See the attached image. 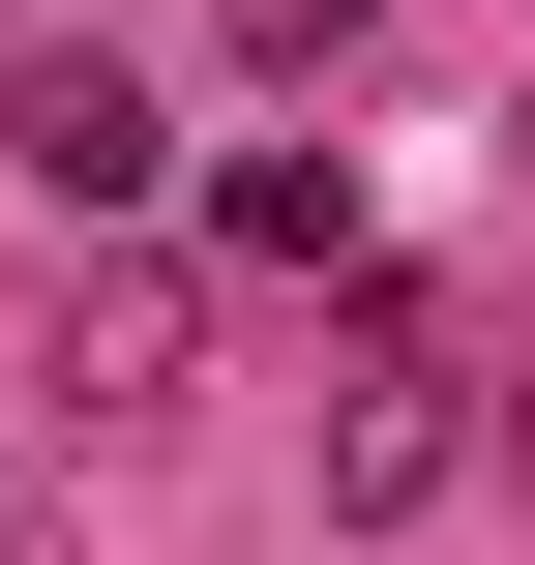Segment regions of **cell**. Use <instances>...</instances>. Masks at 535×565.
Returning <instances> with one entry per match:
<instances>
[{"instance_id":"obj_1","label":"cell","mask_w":535,"mask_h":565,"mask_svg":"<svg viewBox=\"0 0 535 565\" xmlns=\"http://www.w3.org/2000/svg\"><path fill=\"white\" fill-rule=\"evenodd\" d=\"M0 179H30V209H149V179H179V119H149V89H119L89 30H60V60L0 89Z\"/></svg>"},{"instance_id":"obj_2","label":"cell","mask_w":535,"mask_h":565,"mask_svg":"<svg viewBox=\"0 0 535 565\" xmlns=\"http://www.w3.org/2000/svg\"><path fill=\"white\" fill-rule=\"evenodd\" d=\"M447 477H477V417H447V358H357V387H328V507H357V536H417Z\"/></svg>"},{"instance_id":"obj_3","label":"cell","mask_w":535,"mask_h":565,"mask_svg":"<svg viewBox=\"0 0 535 565\" xmlns=\"http://www.w3.org/2000/svg\"><path fill=\"white\" fill-rule=\"evenodd\" d=\"M208 238H238V268H357V149H238Z\"/></svg>"},{"instance_id":"obj_4","label":"cell","mask_w":535,"mask_h":565,"mask_svg":"<svg viewBox=\"0 0 535 565\" xmlns=\"http://www.w3.org/2000/svg\"><path fill=\"white\" fill-rule=\"evenodd\" d=\"M357 30H387V0H238V60H268V89H328Z\"/></svg>"}]
</instances>
